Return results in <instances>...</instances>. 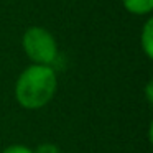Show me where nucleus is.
Instances as JSON below:
<instances>
[{"label": "nucleus", "instance_id": "obj_7", "mask_svg": "<svg viewBox=\"0 0 153 153\" xmlns=\"http://www.w3.org/2000/svg\"><path fill=\"white\" fill-rule=\"evenodd\" d=\"M152 87H153V82L150 81L148 84H146V100H148L150 104L153 102V94H152Z\"/></svg>", "mask_w": 153, "mask_h": 153}, {"label": "nucleus", "instance_id": "obj_1", "mask_svg": "<svg viewBox=\"0 0 153 153\" xmlns=\"http://www.w3.org/2000/svg\"><path fill=\"white\" fill-rule=\"evenodd\" d=\"M58 77L51 66L33 64L18 76L15 99L23 109L36 110L45 107L56 94Z\"/></svg>", "mask_w": 153, "mask_h": 153}, {"label": "nucleus", "instance_id": "obj_2", "mask_svg": "<svg viewBox=\"0 0 153 153\" xmlns=\"http://www.w3.org/2000/svg\"><path fill=\"white\" fill-rule=\"evenodd\" d=\"M23 50L33 64L50 66L58 56V46L53 35L40 27H31L23 35Z\"/></svg>", "mask_w": 153, "mask_h": 153}, {"label": "nucleus", "instance_id": "obj_5", "mask_svg": "<svg viewBox=\"0 0 153 153\" xmlns=\"http://www.w3.org/2000/svg\"><path fill=\"white\" fill-rule=\"evenodd\" d=\"M33 153H61V150H59V146L54 145V143L45 142V143H40V145L33 150Z\"/></svg>", "mask_w": 153, "mask_h": 153}, {"label": "nucleus", "instance_id": "obj_4", "mask_svg": "<svg viewBox=\"0 0 153 153\" xmlns=\"http://www.w3.org/2000/svg\"><path fill=\"white\" fill-rule=\"evenodd\" d=\"M142 48L148 58H153V20L150 18L142 31Z\"/></svg>", "mask_w": 153, "mask_h": 153}, {"label": "nucleus", "instance_id": "obj_3", "mask_svg": "<svg viewBox=\"0 0 153 153\" xmlns=\"http://www.w3.org/2000/svg\"><path fill=\"white\" fill-rule=\"evenodd\" d=\"M123 7L135 15L148 13L153 8V0H123Z\"/></svg>", "mask_w": 153, "mask_h": 153}, {"label": "nucleus", "instance_id": "obj_6", "mask_svg": "<svg viewBox=\"0 0 153 153\" xmlns=\"http://www.w3.org/2000/svg\"><path fill=\"white\" fill-rule=\"evenodd\" d=\"M0 153H33V150L27 145L17 143V145H10V146H7V148H4Z\"/></svg>", "mask_w": 153, "mask_h": 153}]
</instances>
